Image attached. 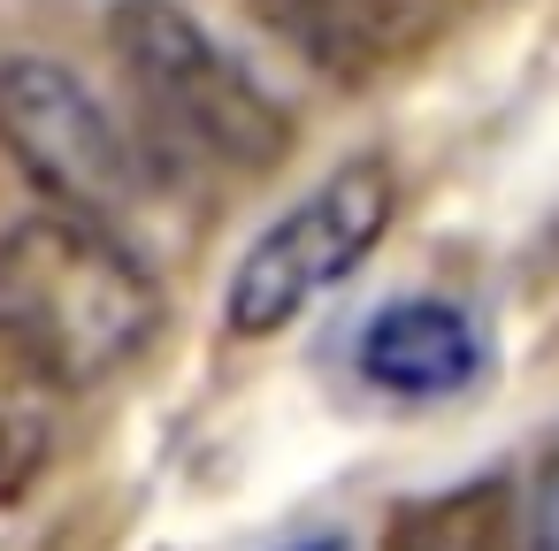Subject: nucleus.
Wrapping results in <instances>:
<instances>
[{"label": "nucleus", "mask_w": 559, "mask_h": 551, "mask_svg": "<svg viewBox=\"0 0 559 551\" xmlns=\"http://www.w3.org/2000/svg\"><path fill=\"white\" fill-rule=\"evenodd\" d=\"M0 314L70 383H100L154 345L162 291L108 223L47 207L0 238Z\"/></svg>", "instance_id": "1"}, {"label": "nucleus", "mask_w": 559, "mask_h": 551, "mask_svg": "<svg viewBox=\"0 0 559 551\" xmlns=\"http://www.w3.org/2000/svg\"><path fill=\"white\" fill-rule=\"evenodd\" d=\"M108 47L139 100L207 161L223 169H276L292 154V116L284 100L185 9V0H116L108 9Z\"/></svg>", "instance_id": "2"}, {"label": "nucleus", "mask_w": 559, "mask_h": 551, "mask_svg": "<svg viewBox=\"0 0 559 551\" xmlns=\"http://www.w3.org/2000/svg\"><path fill=\"white\" fill-rule=\"evenodd\" d=\"M0 146L16 169L85 223H123L146 200V169L123 139V123L93 100L85 77H70L47 55L0 62Z\"/></svg>", "instance_id": "3"}, {"label": "nucleus", "mask_w": 559, "mask_h": 551, "mask_svg": "<svg viewBox=\"0 0 559 551\" xmlns=\"http://www.w3.org/2000/svg\"><path fill=\"white\" fill-rule=\"evenodd\" d=\"M391 200H399V184H391V169L383 161H345V169H330L292 215H276L253 245H246V261H238V276H230V330L238 337H269V330H284V322H299L330 284H345L360 261H368V245L383 238V223H391Z\"/></svg>", "instance_id": "4"}, {"label": "nucleus", "mask_w": 559, "mask_h": 551, "mask_svg": "<svg viewBox=\"0 0 559 551\" xmlns=\"http://www.w3.org/2000/svg\"><path fill=\"white\" fill-rule=\"evenodd\" d=\"M253 16L314 77L376 85L452 24V0H253Z\"/></svg>", "instance_id": "5"}, {"label": "nucleus", "mask_w": 559, "mask_h": 551, "mask_svg": "<svg viewBox=\"0 0 559 551\" xmlns=\"http://www.w3.org/2000/svg\"><path fill=\"white\" fill-rule=\"evenodd\" d=\"M360 375L399 398H444L483 375V337L452 299H399L360 330Z\"/></svg>", "instance_id": "6"}, {"label": "nucleus", "mask_w": 559, "mask_h": 551, "mask_svg": "<svg viewBox=\"0 0 559 551\" xmlns=\"http://www.w3.org/2000/svg\"><path fill=\"white\" fill-rule=\"evenodd\" d=\"M70 375L0 314V505H16L39 467L62 444V406H70Z\"/></svg>", "instance_id": "7"}, {"label": "nucleus", "mask_w": 559, "mask_h": 551, "mask_svg": "<svg viewBox=\"0 0 559 551\" xmlns=\"http://www.w3.org/2000/svg\"><path fill=\"white\" fill-rule=\"evenodd\" d=\"M498 520H506V490L498 482H467V490H444V498H421L391 520V543L383 551H490L498 543Z\"/></svg>", "instance_id": "8"}, {"label": "nucleus", "mask_w": 559, "mask_h": 551, "mask_svg": "<svg viewBox=\"0 0 559 551\" xmlns=\"http://www.w3.org/2000/svg\"><path fill=\"white\" fill-rule=\"evenodd\" d=\"M528 551H559V452L536 475V505H528Z\"/></svg>", "instance_id": "9"}, {"label": "nucleus", "mask_w": 559, "mask_h": 551, "mask_svg": "<svg viewBox=\"0 0 559 551\" xmlns=\"http://www.w3.org/2000/svg\"><path fill=\"white\" fill-rule=\"evenodd\" d=\"M299 551H337V536H322V543H299Z\"/></svg>", "instance_id": "10"}]
</instances>
